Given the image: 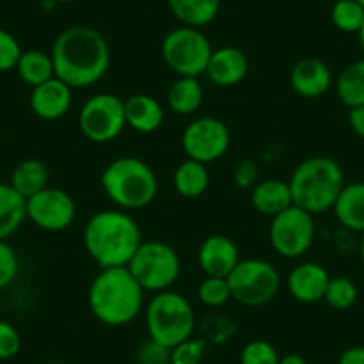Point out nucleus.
<instances>
[{
    "mask_svg": "<svg viewBox=\"0 0 364 364\" xmlns=\"http://www.w3.org/2000/svg\"><path fill=\"white\" fill-rule=\"evenodd\" d=\"M250 202L255 211L262 216H277L293 205L289 182L282 178H264L250 190Z\"/></svg>",
    "mask_w": 364,
    "mask_h": 364,
    "instance_id": "20",
    "label": "nucleus"
},
{
    "mask_svg": "<svg viewBox=\"0 0 364 364\" xmlns=\"http://www.w3.org/2000/svg\"><path fill=\"white\" fill-rule=\"evenodd\" d=\"M357 38H359V47H360V50H363V54H364V26L360 27V31L357 33Z\"/></svg>",
    "mask_w": 364,
    "mask_h": 364,
    "instance_id": "43",
    "label": "nucleus"
},
{
    "mask_svg": "<svg viewBox=\"0 0 364 364\" xmlns=\"http://www.w3.org/2000/svg\"><path fill=\"white\" fill-rule=\"evenodd\" d=\"M213 50L209 38L200 29L190 26L170 31L161 41V58L178 77L204 75Z\"/></svg>",
    "mask_w": 364,
    "mask_h": 364,
    "instance_id": "9",
    "label": "nucleus"
},
{
    "mask_svg": "<svg viewBox=\"0 0 364 364\" xmlns=\"http://www.w3.org/2000/svg\"><path fill=\"white\" fill-rule=\"evenodd\" d=\"M277 348L266 339H252L241 348L240 364H279Z\"/></svg>",
    "mask_w": 364,
    "mask_h": 364,
    "instance_id": "33",
    "label": "nucleus"
},
{
    "mask_svg": "<svg viewBox=\"0 0 364 364\" xmlns=\"http://www.w3.org/2000/svg\"><path fill=\"white\" fill-rule=\"evenodd\" d=\"M143 311L149 338L170 348L190 339L197 331V313L182 293L171 289L156 293Z\"/></svg>",
    "mask_w": 364,
    "mask_h": 364,
    "instance_id": "6",
    "label": "nucleus"
},
{
    "mask_svg": "<svg viewBox=\"0 0 364 364\" xmlns=\"http://www.w3.org/2000/svg\"><path fill=\"white\" fill-rule=\"evenodd\" d=\"M132 277L143 289L161 293L171 289L181 277V257L177 250L159 240L143 241L127 264Z\"/></svg>",
    "mask_w": 364,
    "mask_h": 364,
    "instance_id": "7",
    "label": "nucleus"
},
{
    "mask_svg": "<svg viewBox=\"0 0 364 364\" xmlns=\"http://www.w3.org/2000/svg\"><path fill=\"white\" fill-rule=\"evenodd\" d=\"M232 181L241 190H252L259 182V164L254 159H243L234 166Z\"/></svg>",
    "mask_w": 364,
    "mask_h": 364,
    "instance_id": "39",
    "label": "nucleus"
},
{
    "mask_svg": "<svg viewBox=\"0 0 364 364\" xmlns=\"http://www.w3.org/2000/svg\"><path fill=\"white\" fill-rule=\"evenodd\" d=\"M125 127V100L114 93H97L79 111L80 132L97 145L114 141Z\"/></svg>",
    "mask_w": 364,
    "mask_h": 364,
    "instance_id": "10",
    "label": "nucleus"
},
{
    "mask_svg": "<svg viewBox=\"0 0 364 364\" xmlns=\"http://www.w3.org/2000/svg\"><path fill=\"white\" fill-rule=\"evenodd\" d=\"M247 54L237 47H220L215 48L211 59L208 63L204 75L218 87L237 86L248 75Z\"/></svg>",
    "mask_w": 364,
    "mask_h": 364,
    "instance_id": "18",
    "label": "nucleus"
},
{
    "mask_svg": "<svg viewBox=\"0 0 364 364\" xmlns=\"http://www.w3.org/2000/svg\"><path fill=\"white\" fill-rule=\"evenodd\" d=\"M26 220V198L9 182H0V240L11 237Z\"/></svg>",
    "mask_w": 364,
    "mask_h": 364,
    "instance_id": "25",
    "label": "nucleus"
},
{
    "mask_svg": "<svg viewBox=\"0 0 364 364\" xmlns=\"http://www.w3.org/2000/svg\"><path fill=\"white\" fill-rule=\"evenodd\" d=\"M87 306L100 323L125 327L145 309V289L127 266L100 268L87 289Z\"/></svg>",
    "mask_w": 364,
    "mask_h": 364,
    "instance_id": "3",
    "label": "nucleus"
},
{
    "mask_svg": "<svg viewBox=\"0 0 364 364\" xmlns=\"http://www.w3.org/2000/svg\"><path fill=\"white\" fill-rule=\"evenodd\" d=\"M359 299V288L355 282L345 275L331 277L325 291V304L334 311H346L353 306Z\"/></svg>",
    "mask_w": 364,
    "mask_h": 364,
    "instance_id": "31",
    "label": "nucleus"
},
{
    "mask_svg": "<svg viewBox=\"0 0 364 364\" xmlns=\"http://www.w3.org/2000/svg\"><path fill=\"white\" fill-rule=\"evenodd\" d=\"M52 2H59V4H70V2H77V0H52Z\"/></svg>",
    "mask_w": 364,
    "mask_h": 364,
    "instance_id": "45",
    "label": "nucleus"
},
{
    "mask_svg": "<svg viewBox=\"0 0 364 364\" xmlns=\"http://www.w3.org/2000/svg\"><path fill=\"white\" fill-rule=\"evenodd\" d=\"M50 182V171L48 166L40 159H23L13 168L9 184L22 195L23 198H29L36 195L38 191L45 190Z\"/></svg>",
    "mask_w": 364,
    "mask_h": 364,
    "instance_id": "24",
    "label": "nucleus"
},
{
    "mask_svg": "<svg viewBox=\"0 0 364 364\" xmlns=\"http://www.w3.org/2000/svg\"><path fill=\"white\" fill-rule=\"evenodd\" d=\"M164 122L163 104L152 95L136 93L125 99V124L139 134H152L159 131Z\"/></svg>",
    "mask_w": 364,
    "mask_h": 364,
    "instance_id": "19",
    "label": "nucleus"
},
{
    "mask_svg": "<svg viewBox=\"0 0 364 364\" xmlns=\"http://www.w3.org/2000/svg\"><path fill=\"white\" fill-rule=\"evenodd\" d=\"M22 348V336L18 328L6 320H0V360H9L18 355Z\"/></svg>",
    "mask_w": 364,
    "mask_h": 364,
    "instance_id": "38",
    "label": "nucleus"
},
{
    "mask_svg": "<svg viewBox=\"0 0 364 364\" xmlns=\"http://www.w3.org/2000/svg\"><path fill=\"white\" fill-rule=\"evenodd\" d=\"M27 220L45 232H61L72 227L77 204L68 191L47 186L26 200Z\"/></svg>",
    "mask_w": 364,
    "mask_h": 364,
    "instance_id": "13",
    "label": "nucleus"
},
{
    "mask_svg": "<svg viewBox=\"0 0 364 364\" xmlns=\"http://www.w3.org/2000/svg\"><path fill=\"white\" fill-rule=\"evenodd\" d=\"M357 2H359V4L363 6V8H364V0H357Z\"/></svg>",
    "mask_w": 364,
    "mask_h": 364,
    "instance_id": "46",
    "label": "nucleus"
},
{
    "mask_svg": "<svg viewBox=\"0 0 364 364\" xmlns=\"http://www.w3.org/2000/svg\"><path fill=\"white\" fill-rule=\"evenodd\" d=\"M171 15L182 26L200 27L208 26L218 16L222 0H166Z\"/></svg>",
    "mask_w": 364,
    "mask_h": 364,
    "instance_id": "26",
    "label": "nucleus"
},
{
    "mask_svg": "<svg viewBox=\"0 0 364 364\" xmlns=\"http://www.w3.org/2000/svg\"><path fill=\"white\" fill-rule=\"evenodd\" d=\"M106 197L122 211H136L152 204L159 182L154 168L139 157L125 156L113 159L100 175Z\"/></svg>",
    "mask_w": 364,
    "mask_h": 364,
    "instance_id": "5",
    "label": "nucleus"
},
{
    "mask_svg": "<svg viewBox=\"0 0 364 364\" xmlns=\"http://www.w3.org/2000/svg\"><path fill=\"white\" fill-rule=\"evenodd\" d=\"M288 182L293 205H299L311 215L332 211L346 184L341 164L327 156L304 159L296 164Z\"/></svg>",
    "mask_w": 364,
    "mask_h": 364,
    "instance_id": "4",
    "label": "nucleus"
},
{
    "mask_svg": "<svg viewBox=\"0 0 364 364\" xmlns=\"http://www.w3.org/2000/svg\"><path fill=\"white\" fill-rule=\"evenodd\" d=\"M82 243L100 268L127 266L143 243L138 222L122 209H102L84 225Z\"/></svg>",
    "mask_w": 364,
    "mask_h": 364,
    "instance_id": "2",
    "label": "nucleus"
},
{
    "mask_svg": "<svg viewBox=\"0 0 364 364\" xmlns=\"http://www.w3.org/2000/svg\"><path fill=\"white\" fill-rule=\"evenodd\" d=\"M181 145L188 159L204 164L215 163L229 150L230 131L220 118L198 117L182 131Z\"/></svg>",
    "mask_w": 364,
    "mask_h": 364,
    "instance_id": "12",
    "label": "nucleus"
},
{
    "mask_svg": "<svg viewBox=\"0 0 364 364\" xmlns=\"http://www.w3.org/2000/svg\"><path fill=\"white\" fill-rule=\"evenodd\" d=\"M359 255H360V261H363V264H364V234H363V237H360V245H359Z\"/></svg>",
    "mask_w": 364,
    "mask_h": 364,
    "instance_id": "44",
    "label": "nucleus"
},
{
    "mask_svg": "<svg viewBox=\"0 0 364 364\" xmlns=\"http://www.w3.org/2000/svg\"><path fill=\"white\" fill-rule=\"evenodd\" d=\"M198 300L209 309H218L232 300L229 281L223 277H204L198 286Z\"/></svg>",
    "mask_w": 364,
    "mask_h": 364,
    "instance_id": "32",
    "label": "nucleus"
},
{
    "mask_svg": "<svg viewBox=\"0 0 364 364\" xmlns=\"http://www.w3.org/2000/svg\"><path fill=\"white\" fill-rule=\"evenodd\" d=\"M334 90L345 107L364 106V58L350 63L334 79Z\"/></svg>",
    "mask_w": 364,
    "mask_h": 364,
    "instance_id": "27",
    "label": "nucleus"
},
{
    "mask_svg": "<svg viewBox=\"0 0 364 364\" xmlns=\"http://www.w3.org/2000/svg\"><path fill=\"white\" fill-rule=\"evenodd\" d=\"M15 70L20 79H22V82H26L31 87L40 86V84L55 77L50 52L40 50V48L23 50Z\"/></svg>",
    "mask_w": 364,
    "mask_h": 364,
    "instance_id": "28",
    "label": "nucleus"
},
{
    "mask_svg": "<svg viewBox=\"0 0 364 364\" xmlns=\"http://www.w3.org/2000/svg\"><path fill=\"white\" fill-rule=\"evenodd\" d=\"M316 236L314 215L291 205L286 211L273 216L269 223V245L284 259H299L309 252Z\"/></svg>",
    "mask_w": 364,
    "mask_h": 364,
    "instance_id": "11",
    "label": "nucleus"
},
{
    "mask_svg": "<svg viewBox=\"0 0 364 364\" xmlns=\"http://www.w3.org/2000/svg\"><path fill=\"white\" fill-rule=\"evenodd\" d=\"M20 272L18 254L8 243V240H0V289H6L15 282Z\"/></svg>",
    "mask_w": 364,
    "mask_h": 364,
    "instance_id": "35",
    "label": "nucleus"
},
{
    "mask_svg": "<svg viewBox=\"0 0 364 364\" xmlns=\"http://www.w3.org/2000/svg\"><path fill=\"white\" fill-rule=\"evenodd\" d=\"M236 321L225 314H209L198 323V338L204 339L209 346L225 345L236 336Z\"/></svg>",
    "mask_w": 364,
    "mask_h": 364,
    "instance_id": "29",
    "label": "nucleus"
},
{
    "mask_svg": "<svg viewBox=\"0 0 364 364\" xmlns=\"http://www.w3.org/2000/svg\"><path fill=\"white\" fill-rule=\"evenodd\" d=\"M208 346L204 339L191 336L186 341L171 346V364H202Z\"/></svg>",
    "mask_w": 364,
    "mask_h": 364,
    "instance_id": "34",
    "label": "nucleus"
},
{
    "mask_svg": "<svg viewBox=\"0 0 364 364\" xmlns=\"http://www.w3.org/2000/svg\"><path fill=\"white\" fill-rule=\"evenodd\" d=\"M332 213L339 225L352 232L364 234V181L345 184Z\"/></svg>",
    "mask_w": 364,
    "mask_h": 364,
    "instance_id": "21",
    "label": "nucleus"
},
{
    "mask_svg": "<svg viewBox=\"0 0 364 364\" xmlns=\"http://www.w3.org/2000/svg\"><path fill=\"white\" fill-rule=\"evenodd\" d=\"M166 100L168 107L175 114L190 117L204 104V87L198 77H177V80H173L168 87Z\"/></svg>",
    "mask_w": 364,
    "mask_h": 364,
    "instance_id": "23",
    "label": "nucleus"
},
{
    "mask_svg": "<svg viewBox=\"0 0 364 364\" xmlns=\"http://www.w3.org/2000/svg\"><path fill=\"white\" fill-rule=\"evenodd\" d=\"M279 364H307V360L300 353H286V355H281Z\"/></svg>",
    "mask_w": 364,
    "mask_h": 364,
    "instance_id": "42",
    "label": "nucleus"
},
{
    "mask_svg": "<svg viewBox=\"0 0 364 364\" xmlns=\"http://www.w3.org/2000/svg\"><path fill=\"white\" fill-rule=\"evenodd\" d=\"M338 364H364V346L355 345L346 348L345 352L339 355Z\"/></svg>",
    "mask_w": 364,
    "mask_h": 364,
    "instance_id": "41",
    "label": "nucleus"
},
{
    "mask_svg": "<svg viewBox=\"0 0 364 364\" xmlns=\"http://www.w3.org/2000/svg\"><path fill=\"white\" fill-rule=\"evenodd\" d=\"M332 26L345 34H357L364 26V8L357 0H338L331 9Z\"/></svg>",
    "mask_w": 364,
    "mask_h": 364,
    "instance_id": "30",
    "label": "nucleus"
},
{
    "mask_svg": "<svg viewBox=\"0 0 364 364\" xmlns=\"http://www.w3.org/2000/svg\"><path fill=\"white\" fill-rule=\"evenodd\" d=\"M348 125L355 136L364 139V106H357L348 109Z\"/></svg>",
    "mask_w": 364,
    "mask_h": 364,
    "instance_id": "40",
    "label": "nucleus"
},
{
    "mask_svg": "<svg viewBox=\"0 0 364 364\" xmlns=\"http://www.w3.org/2000/svg\"><path fill=\"white\" fill-rule=\"evenodd\" d=\"M198 266L205 277H229L240 262V248L225 234H211L198 247Z\"/></svg>",
    "mask_w": 364,
    "mask_h": 364,
    "instance_id": "16",
    "label": "nucleus"
},
{
    "mask_svg": "<svg viewBox=\"0 0 364 364\" xmlns=\"http://www.w3.org/2000/svg\"><path fill=\"white\" fill-rule=\"evenodd\" d=\"M22 52L18 40L9 31L0 29V73L15 70Z\"/></svg>",
    "mask_w": 364,
    "mask_h": 364,
    "instance_id": "37",
    "label": "nucleus"
},
{
    "mask_svg": "<svg viewBox=\"0 0 364 364\" xmlns=\"http://www.w3.org/2000/svg\"><path fill=\"white\" fill-rule=\"evenodd\" d=\"M289 86L302 99H320L334 86L332 70L323 59L304 58L293 65L289 72Z\"/></svg>",
    "mask_w": 364,
    "mask_h": 364,
    "instance_id": "14",
    "label": "nucleus"
},
{
    "mask_svg": "<svg viewBox=\"0 0 364 364\" xmlns=\"http://www.w3.org/2000/svg\"><path fill=\"white\" fill-rule=\"evenodd\" d=\"M31 111L45 122L61 120L68 114L73 104V90L58 77L33 87L31 91Z\"/></svg>",
    "mask_w": 364,
    "mask_h": 364,
    "instance_id": "17",
    "label": "nucleus"
},
{
    "mask_svg": "<svg viewBox=\"0 0 364 364\" xmlns=\"http://www.w3.org/2000/svg\"><path fill=\"white\" fill-rule=\"evenodd\" d=\"M211 184V175H209L208 164L198 163V161L188 159L182 161L173 171V188L178 197L195 200L200 198Z\"/></svg>",
    "mask_w": 364,
    "mask_h": 364,
    "instance_id": "22",
    "label": "nucleus"
},
{
    "mask_svg": "<svg viewBox=\"0 0 364 364\" xmlns=\"http://www.w3.org/2000/svg\"><path fill=\"white\" fill-rule=\"evenodd\" d=\"M50 55L55 77L72 90L93 86L111 68L109 41L90 26H72L61 31L52 43Z\"/></svg>",
    "mask_w": 364,
    "mask_h": 364,
    "instance_id": "1",
    "label": "nucleus"
},
{
    "mask_svg": "<svg viewBox=\"0 0 364 364\" xmlns=\"http://www.w3.org/2000/svg\"><path fill=\"white\" fill-rule=\"evenodd\" d=\"M227 281L232 300L247 307H261L273 302L282 286L279 269L259 257L240 259Z\"/></svg>",
    "mask_w": 364,
    "mask_h": 364,
    "instance_id": "8",
    "label": "nucleus"
},
{
    "mask_svg": "<svg viewBox=\"0 0 364 364\" xmlns=\"http://www.w3.org/2000/svg\"><path fill=\"white\" fill-rule=\"evenodd\" d=\"M136 364H171V348L156 339L146 338L136 348Z\"/></svg>",
    "mask_w": 364,
    "mask_h": 364,
    "instance_id": "36",
    "label": "nucleus"
},
{
    "mask_svg": "<svg viewBox=\"0 0 364 364\" xmlns=\"http://www.w3.org/2000/svg\"><path fill=\"white\" fill-rule=\"evenodd\" d=\"M328 281H331V273L325 266L314 261H304L288 273L286 288L296 302L316 304L323 300Z\"/></svg>",
    "mask_w": 364,
    "mask_h": 364,
    "instance_id": "15",
    "label": "nucleus"
}]
</instances>
